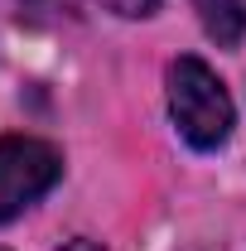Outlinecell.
Here are the masks:
<instances>
[{"label":"cell","instance_id":"6da1fadb","mask_svg":"<svg viewBox=\"0 0 246 251\" xmlns=\"http://www.w3.org/2000/svg\"><path fill=\"white\" fill-rule=\"evenodd\" d=\"M169 116H174L179 135L193 150H217L232 135V126H237L232 97H227L222 77L203 58L169 63Z\"/></svg>","mask_w":246,"mask_h":251},{"label":"cell","instance_id":"7a4b0ae2","mask_svg":"<svg viewBox=\"0 0 246 251\" xmlns=\"http://www.w3.org/2000/svg\"><path fill=\"white\" fill-rule=\"evenodd\" d=\"M63 179V155L49 140L34 135H5L0 140V222L39 203Z\"/></svg>","mask_w":246,"mask_h":251},{"label":"cell","instance_id":"3957f363","mask_svg":"<svg viewBox=\"0 0 246 251\" xmlns=\"http://www.w3.org/2000/svg\"><path fill=\"white\" fill-rule=\"evenodd\" d=\"M198 20L208 39H217V49H237L246 39V5L242 0H193Z\"/></svg>","mask_w":246,"mask_h":251},{"label":"cell","instance_id":"277c9868","mask_svg":"<svg viewBox=\"0 0 246 251\" xmlns=\"http://www.w3.org/2000/svg\"><path fill=\"white\" fill-rule=\"evenodd\" d=\"M92 5H101V10H111V15H121V20H145V15H154L164 0H92Z\"/></svg>","mask_w":246,"mask_h":251},{"label":"cell","instance_id":"5b68a950","mask_svg":"<svg viewBox=\"0 0 246 251\" xmlns=\"http://www.w3.org/2000/svg\"><path fill=\"white\" fill-rule=\"evenodd\" d=\"M63 251H101V247H97V242H87V237H73Z\"/></svg>","mask_w":246,"mask_h":251}]
</instances>
